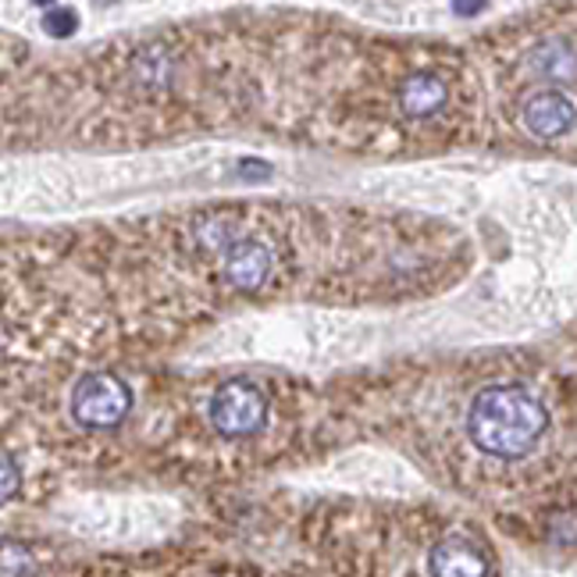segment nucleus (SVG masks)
I'll list each match as a JSON object with an SVG mask.
<instances>
[{
	"mask_svg": "<svg viewBox=\"0 0 577 577\" xmlns=\"http://www.w3.org/2000/svg\"><path fill=\"white\" fill-rule=\"evenodd\" d=\"M76 26H79V18H76V11H71V8H50L47 18H43V29L50 36H58V40H65V36L76 32Z\"/></svg>",
	"mask_w": 577,
	"mask_h": 577,
	"instance_id": "nucleus-9",
	"label": "nucleus"
},
{
	"mask_svg": "<svg viewBox=\"0 0 577 577\" xmlns=\"http://www.w3.org/2000/svg\"><path fill=\"white\" fill-rule=\"evenodd\" d=\"M275 272V257H272V246L264 239H236L225 254H222V278L232 285V288H246V293H254L261 288L267 278Z\"/></svg>",
	"mask_w": 577,
	"mask_h": 577,
	"instance_id": "nucleus-5",
	"label": "nucleus"
},
{
	"mask_svg": "<svg viewBox=\"0 0 577 577\" xmlns=\"http://www.w3.org/2000/svg\"><path fill=\"white\" fill-rule=\"evenodd\" d=\"M431 574L436 577H485V556L467 538H446L431 549Z\"/></svg>",
	"mask_w": 577,
	"mask_h": 577,
	"instance_id": "nucleus-8",
	"label": "nucleus"
},
{
	"mask_svg": "<svg viewBox=\"0 0 577 577\" xmlns=\"http://www.w3.org/2000/svg\"><path fill=\"white\" fill-rule=\"evenodd\" d=\"M395 100H400V111L410 118H436L446 100H449V86L439 71H410V76L395 86Z\"/></svg>",
	"mask_w": 577,
	"mask_h": 577,
	"instance_id": "nucleus-6",
	"label": "nucleus"
},
{
	"mask_svg": "<svg viewBox=\"0 0 577 577\" xmlns=\"http://www.w3.org/2000/svg\"><path fill=\"white\" fill-rule=\"evenodd\" d=\"M267 418V400L257 385L243 382V378H232L225 382L211 400V421L222 436H254Z\"/></svg>",
	"mask_w": 577,
	"mask_h": 577,
	"instance_id": "nucleus-3",
	"label": "nucleus"
},
{
	"mask_svg": "<svg viewBox=\"0 0 577 577\" xmlns=\"http://www.w3.org/2000/svg\"><path fill=\"white\" fill-rule=\"evenodd\" d=\"M453 11H457L460 18H475V14L485 11V0H453Z\"/></svg>",
	"mask_w": 577,
	"mask_h": 577,
	"instance_id": "nucleus-10",
	"label": "nucleus"
},
{
	"mask_svg": "<svg viewBox=\"0 0 577 577\" xmlns=\"http://www.w3.org/2000/svg\"><path fill=\"white\" fill-rule=\"evenodd\" d=\"M133 407V392L111 371H89L71 392V418L82 428H115Z\"/></svg>",
	"mask_w": 577,
	"mask_h": 577,
	"instance_id": "nucleus-2",
	"label": "nucleus"
},
{
	"mask_svg": "<svg viewBox=\"0 0 577 577\" xmlns=\"http://www.w3.org/2000/svg\"><path fill=\"white\" fill-rule=\"evenodd\" d=\"M520 125L535 139H564L577 125V107L560 89H538L520 104Z\"/></svg>",
	"mask_w": 577,
	"mask_h": 577,
	"instance_id": "nucleus-4",
	"label": "nucleus"
},
{
	"mask_svg": "<svg viewBox=\"0 0 577 577\" xmlns=\"http://www.w3.org/2000/svg\"><path fill=\"white\" fill-rule=\"evenodd\" d=\"M549 424L546 407L520 385H492L475 395L467 410V431L475 446L489 457H525L528 449L542 439Z\"/></svg>",
	"mask_w": 577,
	"mask_h": 577,
	"instance_id": "nucleus-1",
	"label": "nucleus"
},
{
	"mask_svg": "<svg viewBox=\"0 0 577 577\" xmlns=\"http://www.w3.org/2000/svg\"><path fill=\"white\" fill-rule=\"evenodd\" d=\"M32 4H53V0H32Z\"/></svg>",
	"mask_w": 577,
	"mask_h": 577,
	"instance_id": "nucleus-12",
	"label": "nucleus"
},
{
	"mask_svg": "<svg viewBox=\"0 0 577 577\" xmlns=\"http://www.w3.org/2000/svg\"><path fill=\"white\" fill-rule=\"evenodd\" d=\"M528 65H531V76L542 82H556V86L577 82V50L564 36H546L542 43H535Z\"/></svg>",
	"mask_w": 577,
	"mask_h": 577,
	"instance_id": "nucleus-7",
	"label": "nucleus"
},
{
	"mask_svg": "<svg viewBox=\"0 0 577 577\" xmlns=\"http://www.w3.org/2000/svg\"><path fill=\"white\" fill-rule=\"evenodd\" d=\"M14 496V457H4V499Z\"/></svg>",
	"mask_w": 577,
	"mask_h": 577,
	"instance_id": "nucleus-11",
	"label": "nucleus"
}]
</instances>
